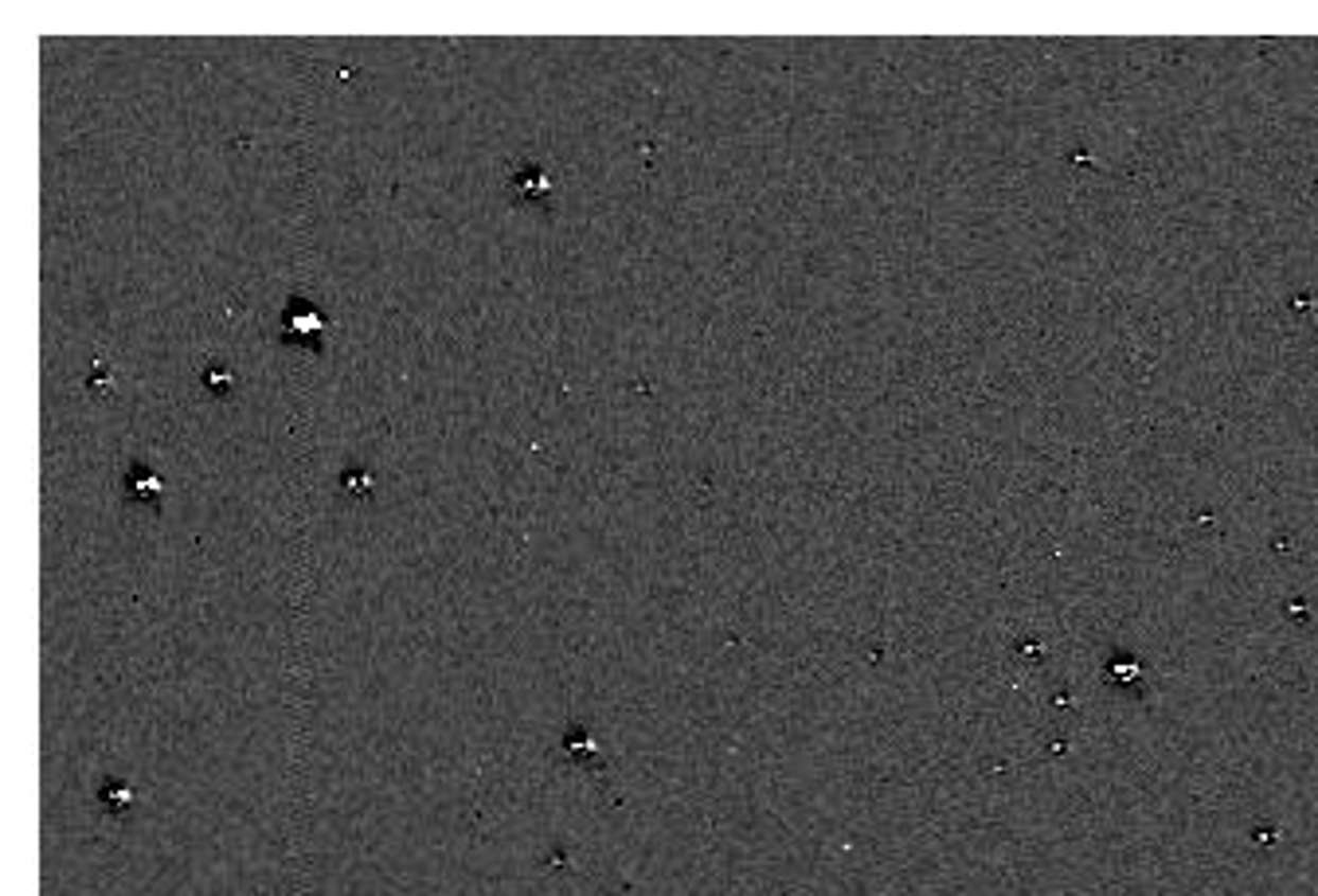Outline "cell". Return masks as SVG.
Listing matches in <instances>:
<instances>
[{
	"label": "cell",
	"mask_w": 1318,
	"mask_h": 896,
	"mask_svg": "<svg viewBox=\"0 0 1318 896\" xmlns=\"http://www.w3.org/2000/svg\"><path fill=\"white\" fill-rule=\"evenodd\" d=\"M282 326H286V333L289 337H298V341H317V337L326 333V314H321L317 305L298 298V302L289 305V314L282 317Z\"/></svg>",
	"instance_id": "obj_1"
}]
</instances>
